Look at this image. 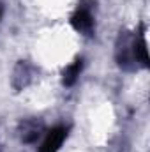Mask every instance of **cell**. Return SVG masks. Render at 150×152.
<instances>
[{
    "label": "cell",
    "instance_id": "obj_4",
    "mask_svg": "<svg viewBox=\"0 0 150 152\" xmlns=\"http://www.w3.org/2000/svg\"><path fill=\"white\" fill-rule=\"evenodd\" d=\"M81 69H83V60L81 58H76L74 62L69 66V67H66V71H64V85L66 87H73L76 83V80H78V76L81 73Z\"/></svg>",
    "mask_w": 150,
    "mask_h": 152
},
{
    "label": "cell",
    "instance_id": "obj_2",
    "mask_svg": "<svg viewBox=\"0 0 150 152\" xmlns=\"http://www.w3.org/2000/svg\"><path fill=\"white\" fill-rule=\"evenodd\" d=\"M66 136H67V127H62V126H60V127L51 129V131L46 134L44 142L41 143L39 152H57L60 149V145L64 143Z\"/></svg>",
    "mask_w": 150,
    "mask_h": 152
},
{
    "label": "cell",
    "instance_id": "obj_3",
    "mask_svg": "<svg viewBox=\"0 0 150 152\" xmlns=\"http://www.w3.org/2000/svg\"><path fill=\"white\" fill-rule=\"evenodd\" d=\"M133 58L136 62H141V66H149V53H147V39H145V32L141 30L134 42H133Z\"/></svg>",
    "mask_w": 150,
    "mask_h": 152
},
{
    "label": "cell",
    "instance_id": "obj_5",
    "mask_svg": "<svg viewBox=\"0 0 150 152\" xmlns=\"http://www.w3.org/2000/svg\"><path fill=\"white\" fill-rule=\"evenodd\" d=\"M0 18H2V5H0Z\"/></svg>",
    "mask_w": 150,
    "mask_h": 152
},
{
    "label": "cell",
    "instance_id": "obj_1",
    "mask_svg": "<svg viewBox=\"0 0 150 152\" xmlns=\"http://www.w3.org/2000/svg\"><path fill=\"white\" fill-rule=\"evenodd\" d=\"M92 0H81L76 7L74 14L71 16V23L78 32L90 34L94 28V18H92Z\"/></svg>",
    "mask_w": 150,
    "mask_h": 152
}]
</instances>
